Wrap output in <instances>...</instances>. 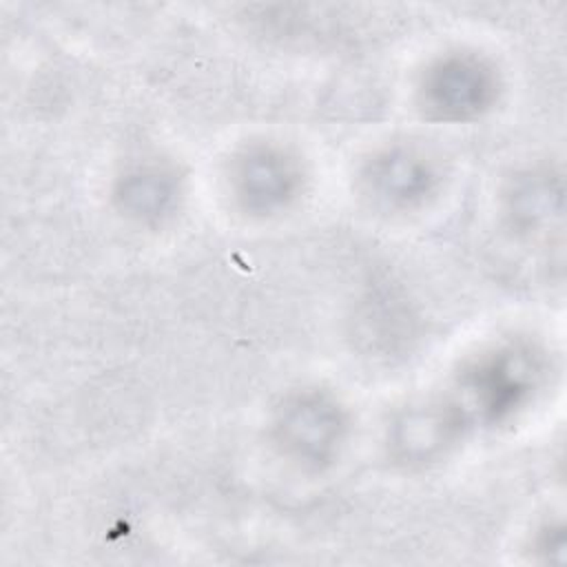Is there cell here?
Returning a JSON list of instances; mask_svg holds the SVG:
<instances>
[{
    "mask_svg": "<svg viewBox=\"0 0 567 567\" xmlns=\"http://www.w3.org/2000/svg\"><path fill=\"white\" fill-rule=\"evenodd\" d=\"M501 95L496 66L470 51L432 60L419 78L416 104L432 122H470L485 115Z\"/></svg>",
    "mask_w": 567,
    "mask_h": 567,
    "instance_id": "cell-3",
    "label": "cell"
},
{
    "mask_svg": "<svg viewBox=\"0 0 567 567\" xmlns=\"http://www.w3.org/2000/svg\"><path fill=\"white\" fill-rule=\"evenodd\" d=\"M565 534L560 525H545L536 536V551L545 556V560H563Z\"/></svg>",
    "mask_w": 567,
    "mask_h": 567,
    "instance_id": "cell-8",
    "label": "cell"
},
{
    "mask_svg": "<svg viewBox=\"0 0 567 567\" xmlns=\"http://www.w3.org/2000/svg\"><path fill=\"white\" fill-rule=\"evenodd\" d=\"M365 195L388 210H412L423 206L439 188L436 164L410 146H392L374 153L363 171Z\"/></svg>",
    "mask_w": 567,
    "mask_h": 567,
    "instance_id": "cell-5",
    "label": "cell"
},
{
    "mask_svg": "<svg viewBox=\"0 0 567 567\" xmlns=\"http://www.w3.org/2000/svg\"><path fill=\"white\" fill-rule=\"evenodd\" d=\"M348 436V412L326 390L306 388L281 399L272 419L279 452L303 470L330 467Z\"/></svg>",
    "mask_w": 567,
    "mask_h": 567,
    "instance_id": "cell-2",
    "label": "cell"
},
{
    "mask_svg": "<svg viewBox=\"0 0 567 567\" xmlns=\"http://www.w3.org/2000/svg\"><path fill=\"white\" fill-rule=\"evenodd\" d=\"M306 173L299 157L272 142L246 146L233 164V190L239 206L257 217L290 208L303 190Z\"/></svg>",
    "mask_w": 567,
    "mask_h": 567,
    "instance_id": "cell-4",
    "label": "cell"
},
{
    "mask_svg": "<svg viewBox=\"0 0 567 567\" xmlns=\"http://www.w3.org/2000/svg\"><path fill=\"white\" fill-rule=\"evenodd\" d=\"M179 179L173 171L155 164L126 171L113 190L117 210L137 224H162L179 204Z\"/></svg>",
    "mask_w": 567,
    "mask_h": 567,
    "instance_id": "cell-6",
    "label": "cell"
},
{
    "mask_svg": "<svg viewBox=\"0 0 567 567\" xmlns=\"http://www.w3.org/2000/svg\"><path fill=\"white\" fill-rule=\"evenodd\" d=\"M543 379V354L527 341H505L470 359L441 405L461 434L476 425H501L532 403Z\"/></svg>",
    "mask_w": 567,
    "mask_h": 567,
    "instance_id": "cell-1",
    "label": "cell"
},
{
    "mask_svg": "<svg viewBox=\"0 0 567 567\" xmlns=\"http://www.w3.org/2000/svg\"><path fill=\"white\" fill-rule=\"evenodd\" d=\"M505 208L509 226L523 235L547 233L563 210L560 177L549 171H527L518 175L507 195Z\"/></svg>",
    "mask_w": 567,
    "mask_h": 567,
    "instance_id": "cell-7",
    "label": "cell"
}]
</instances>
